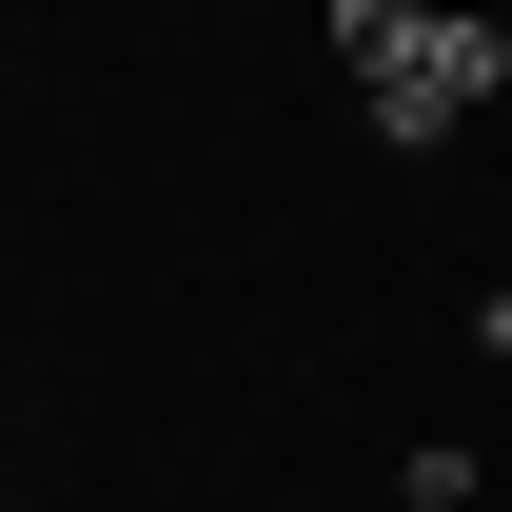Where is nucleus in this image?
I'll return each mask as SVG.
<instances>
[{"mask_svg": "<svg viewBox=\"0 0 512 512\" xmlns=\"http://www.w3.org/2000/svg\"><path fill=\"white\" fill-rule=\"evenodd\" d=\"M394 40H414V0H335V60H355V79H375Z\"/></svg>", "mask_w": 512, "mask_h": 512, "instance_id": "obj_2", "label": "nucleus"}, {"mask_svg": "<svg viewBox=\"0 0 512 512\" xmlns=\"http://www.w3.org/2000/svg\"><path fill=\"white\" fill-rule=\"evenodd\" d=\"M493 79H512V20H473V0H414V40L375 60V138H414V158H434V138L473 119Z\"/></svg>", "mask_w": 512, "mask_h": 512, "instance_id": "obj_1", "label": "nucleus"}, {"mask_svg": "<svg viewBox=\"0 0 512 512\" xmlns=\"http://www.w3.org/2000/svg\"><path fill=\"white\" fill-rule=\"evenodd\" d=\"M473 355H493V375H512V296H473Z\"/></svg>", "mask_w": 512, "mask_h": 512, "instance_id": "obj_3", "label": "nucleus"}]
</instances>
